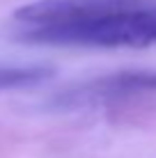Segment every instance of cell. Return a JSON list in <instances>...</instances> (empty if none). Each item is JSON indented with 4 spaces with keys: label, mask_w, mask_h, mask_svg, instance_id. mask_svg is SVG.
I'll return each instance as SVG.
<instances>
[{
    "label": "cell",
    "mask_w": 156,
    "mask_h": 158,
    "mask_svg": "<svg viewBox=\"0 0 156 158\" xmlns=\"http://www.w3.org/2000/svg\"><path fill=\"white\" fill-rule=\"evenodd\" d=\"M142 92H156V71H131V73H115L108 78L94 80L76 92H69L67 99L74 103L83 101H101V99H122Z\"/></svg>",
    "instance_id": "obj_3"
},
{
    "label": "cell",
    "mask_w": 156,
    "mask_h": 158,
    "mask_svg": "<svg viewBox=\"0 0 156 158\" xmlns=\"http://www.w3.org/2000/svg\"><path fill=\"white\" fill-rule=\"evenodd\" d=\"M53 73L51 67H5L0 64V89H16V87H30L46 80Z\"/></svg>",
    "instance_id": "obj_4"
},
{
    "label": "cell",
    "mask_w": 156,
    "mask_h": 158,
    "mask_svg": "<svg viewBox=\"0 0 156 158\" xmlns=\"http://www.w3.org/2000/svg\"><path fill=\"white\" fill-rule=\"evenodd\" d=\"M19 37L28 44L46 46H90V48H147L156 44V5L74 23L25 25Z\"/></svg>",
    "instance_id": "obj_1"
},
{
    "label": "cell",
    "mask_w": 156,
    "mask_h": 158,
    "mask_svg": "<svg viewBox=\"0 0 156 158\" xmlns=\"http://www.w3.org/2000/svg\"><path fill=\"white\" fill-rule=\"evenodd\" d=\"M145 5V0H37L16 9L14 19L23 25L74 23Z\"/></svg>",
    "instance_id": "obj_2"
}]
</instances>
